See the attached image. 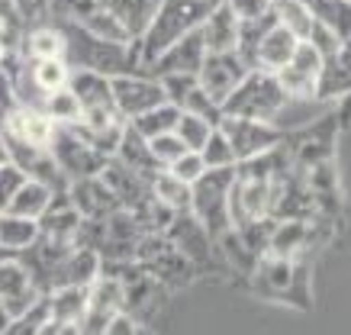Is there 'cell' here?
<instances>
[{
  "mask_svg": "<svg viewBox=\"0 0 351 335\" xmlns=\"http://www.w3.org/2000/svg\"><path fill=\"white\" fill-rule=\"evenodd\" d=\"M10 162V151H7V139H3V129H0V164Z\"/></svg>",
  "mask_w": 351,
  "mask_h": 335,
  "instance_id": "7bdbcfd3",
  "label": "cell"
},
{
  "mask_svg": "<svg viewBox=\"0 0 351 335\" xmlns=\"http://www.w3.org/2000/svg\"><path fill=\"white\" fill-rule=\"evenodd\" d=\"M239 20H258L271 10V0H226Z\"/></svg>",
  "mask_w": 351,
  "mask_h": 335,
  "instance_id": "f35d334b",
  "label": "cell"
},
{
  "mask_svg": "<svg viewBox=\"0 0 351 335\" xmlns=\"http://www.w3.org/2000/svg\"><path fill=\"white\" fill-rule=\"evenodd\" d=\"M216 126L210 123V119L197 116V113H184V110H181V116H178V126H174V132L181 136V142L187 145V149H193V151L203 149V142L210 139V132Z\"/></svg>",
  "mask_w": 351,
  "mask_h": 335,
  "instance_id": "836d02e7",
  "label": "cell"
},
{
  "mask_svg": "<svg viewBox=\"0 0 351 335\" xmlns=\"http://www.w3.org/2000/svg\"><path fill=\"white\" fill-rule=\"evenodd\" d=\"M341 126H351V94L345 97V107H341V116H339Z\"/></svg>",
  "mask_w": 351,
  "mask_h": 335,
  "instance_id": "b9f144b4",
  "label": "cell"
},
{
  "mask_svg": "<svg viewBox=\"0 0 351 335\" xmlns=\"http://www.w3.org/2000/svg\"><path fill=\"white\" fill-rule=\"evenodd\" d=\"M100 177L107 181V187L117 194L119 206H126V210H136V206L152 194V181H149V177H145V174H138V171H132L126 162H119L117 155H110V158H107V164H104Z\"/></svg>",
  "mask_w": 351,
  "mask_h": 335,
  "instance_id": "ac0fdd59",
  "label": "cell"
},
{
  "mask_svg": "<svg viewBox=\"0 0 351 335\" xmlns=\"http://www.w3.org/2000/svg\"><path fill=\"white\" fill-rule=\"evenodd\" d=\"M29 71H32L36 87L43 90L45 97H49L52 90L68 87V77H71V68H68L64 58H29Z\"/></svg>",
  "mask_w": 351,
  "mask_h": 335,
  "instance_id": "f546056e",
  "label": "cell"
},
{
  "mask_svg": "<svg viewBox=\"0 0 351 335\" xmlns=\"http://www.w3.org/2000/svg\"><path fill=\"white\" fill-rule=\"evenodd\" d=\"M49 316H52V310H49V293H43V297L32 303L29 310H23L20 316H13L10 325H7V332H16V335L36 332V335H39L45 325H49Z\"/></svg>",
  "mask_w": 351,
  "mask_h": 335,
  "instance_id": "d6a6232c",
  "label": "cell"
},
{
  "mask_svg": "<svg viewBox=\"0 0 351 335\" xmlns=\"http://www.w3.org/2000/svg\"><path fill=\"white\" fill-rule=\"evenodd\" d=\"M20 52L26 55V58H62V55H64V36H62V29H58L52 20L32 26V29H26V33H23Z\"/></svg>",
  "mask_w": 351,
  "mask_h": 335,
  "instance_id": "603a6c76",
  "label": "cell"
},
{
  "mask_svg": "<svg viewBox=\"0 0 351 335\" xmlns=\"http://www.w3.org/2000/svg\"><path fill=\"white\" fill-rule=\"evenodd\" d=\"M152 194L158 197L168 210H174V213L191 210V184L181 181L178 174H171L168 168H161V171L152 177Z\"/></svg>",
  "mask_w": 351,
  "mask_h": 335,
  "instance_id": "83f0119b",
  "label": "cell"
},
{
  "mask_svg": "<svg viewBox=\"0 0 351 335\" xmlns=\"http://www.w3.org/2000/svg\"><path fill=\"white\" fill-rule=\"evenodd\" d=\"M43 110L49 113V119H52L55 126H71V123L81 119V103H77V97L71 94V87L52 90V94L45 97Z\"/></svg>",
  "mask_w": 351,
  "mask_h": 335,
  "instance_id": "1f68e13d",
  "label": "cell"
},
{
  "mask_svg": "<svg viewBox=\"0 0 351 335\" xmlns=\"http://www.w3.org/2000/svg\"><path fill=\"white\" fill-rule=\"evenodd\" d=\"M68 200L75 203V210L84 219H104L110 216L113 210H119L117 194L107 187V181L100 174H90V177H75L68 181Z\"/></svg>",
  "mask_w": 351,
  "mask_h": 335,
  "instance_id": "9a60e30c",
  "label": "cell"
},
{
  "mask_svg": "<svg viewBox=\"0 0 351 335\" xmlns=\"http://www.w3.org/2000/svg\"><path fill=\"white\" fill-rule=\"evenodd\" d=\"M110 90H113V103H117L119 116L132 119L145 110L165 103V87L155 75L145 71H123V75H110Z\"/></svg>",
  "mask_w": 351,
  "mask_h": 335,
  "instance_id": "9c48e42d",
  "label": "cell"
},
{
  "mask_svg": "<svg viewBox=\"0 0 351 335\" xmlns=\"http://www.w3.org/2000/svg\"><path fill=\"white\" fill-rule=\"evenodd\" d=\"M213 0H158V7L152 13L145 33L136 42V62L138 71L152 65L171 42H178L184 33H191L203 23V16L210 13Z\"/></svg>",
  "mask_w": 351,
  "mask_h": 335,
  "instance_id": "6da1fadb",
  "label": "cell"
},
{
  "mask_svg": "<svg viewBox=\"0 0 351 335\" xmlns=\"http://www.w3.org/2000/svg\"><path fill=\"white\" fill-rule=\"evenodd\" d=\"M165 236H168L171 245H174V249L181 251L184 258L197 268V274L216 264V242H213V236L206 232V226L193 216L191 210L174 213L171 223L165 226Z\"/></svg>",
  "mask_w": 351,
  "mask_h": 335,
  "instance_id": "ba28073f",
  "label": "cell"
},
{
  "mask_svg": "<svg viewBox=\"0 0 351 335\" xmlns=\"http://www.w3.org/2000/svg\"><path fill=\"white\" fill-rule=\"evenodd\" d=\"M117 155L119 162H126L132 171H138V174H145V177H155V174L161 171V164H158V158L152 155V145H149V139L142 136V132H136L132 126L126 123V129H123V136H119V145H117Z\"/></svg>",
  "mask_w": 351,
  "mask_h": 335,
  "instance_id": "44dd1931",
  "label": "cell"
},
{
  "mask_svg": "<svg viewBox=\"0 0 351 335\" xmlns=\"http://www.w3.org/2000/svg\"><path fill=\"white\" fill-rule=\"evenodd\" d=\"M203 55H206V42H203V33L200 26L197 29H191V33H184L178 42H171L165 52L152 62V65H145L142 71L145 75H197L203 65Z\"/></svg>",
  "mask_w": 351,
  "mask_h": 335,
  "instance_id": "7c38bea8",
  "label": "cell"
},
{
  "mask_svg": "<svg viewBox=\"0 0 351 335\" xmlns=\"http://www.w3.org/2000/svg\"><path fill=\"white\" fill-rule=\"evenodd\" d=\"M303 3L339 39H351V0H303Z\"/></svg>",
  "mask_w": 351,
  "mask_h": 335,
  "instance_id": "4316f807",
  "label": "cell"
},
{
  "mask_svg": "<svg viewBox=\"0 0 351 335\" xmlns=\"http://www.w3.org/2000/svg\"><path fill=\"white\" fill-rule=\"evenodd\" d=\"M271 7H274V16L280 26H287L297 39H309L316 16L309 13V7L303 0H271Z\"/></svg>",
  "mask_w": 351,
  "mask_h": 335,
  "instance_id": "4dcf8cb0",
  "label": "cell"
},
{
  "mask_svg": "<svg viewBox=\"0 0 351 335\" xmlns=\"http://www.w3.org/2000/svg\"><path fill=\"white\" fill-rule=\"evenodd\" d=\"M55 197V190L43 181H32L26 177L20 184V190L10 197V203H7V213H16V216H29V219H39L45 213V206L49 200Z\"/></svg>",
  "mask_w": 351,
  "mask_h": 335,
  "instance_id": "d4e9b609",
  "label": "cell"
},
{
  "mask_svg": "<svg viewBox=\"0 0 351 335\" xmlns=\"http://www.w3.org/2000/svg\"><path fill=\"white\" fill-rule=\"evenodd\" d=\"M245 75H248V65L242 62L239 52H206L203 55L200 71H197V81H200L203 90L223 107V100L239 87V81H242Z\"/></svg>",
  "mask_w": 351,
  "mask_h": 335,
  "instance_id": "8fae6325",
  "label": "cell"
},
{
  "mask_svg": "<svg viewBox=\"0 0 351 335\" xmlns=\"http://www.w3.org/2000/svg\"><path fill=\"white\" fill-rule=\"evenodd\" d=\"M7 258H16V251H10V249H3V245H0V261H7Z\"/></svg>",
  "mask_w": 351,
  "mask_h": 335,
  "instance_id": "f6af8a7d",
  "label": "cell"
},
{
  "mask_svg": "<svg viewBox=\"0 0 351 335\" xmlns=\"http://www.w3.org/2000/svg\"><path fill=\"white\" fill-rule=\"evenodd\" d=\"M3 55H7V45H3V39H0V62H3Z\"/></svg>",
  "mask_w": 351,
  "mask_h": 335,
  "instance_id": "bcb514c9",
  "label": "cell"
},
{
  "mask_svg": "<svg viewBox=\"0 0 351 335\" xmlns=\"http://www.w3.org/2000/svg\"><path fill=\"white\" fill-rule=\"evenodd\" d=\"M319 68H322L319 49L309 42V39H303V42L297 45L293 58H290L280 71H274V75H277L280 87L287 90L290 97H316V77H319Z\"/></svg>",
  "mask_w": 351,
  "mask_h": 335,
  "instance_id": "4fadbf2b",
  "label": "cell"
},
{
  "mask_svg": "<svg viewBox=\"0 0 351 335\" xmlns=\"http://www.w3.org/2000/svg\"><path fill=\"white\" fill-rule=\"evenodd\" d=\"M200 158H203V164H206V168H232V164H235L232 145H229V139L219 132V126L210 132V139L203 142Z\"/></svg>",
  "mask_w": 351,
  "mask_h": 335,
  "instance_id": "e575fe53",
  "label": "cell"
},
{
  "mask_svg": "<svg viewBox=\"0 0 351 335\" xmlns=\"http://www.w3.org/2000/svg\"><path fill=\"white\" fill-rule=\"evenodd\" d=\"M219 132H223L229 145H232L235 162H245V158H255L261 151L274 149L277 142L284 139L287 132H280L277 126L265 123V119H248V116H232V113H223L219 116Z\"/></svg>",
  "mask_w": 351,
  "mask_h": 335,
  "instance_id": "8992f818",
  "label": "cell"
},
{
  "mask_svg": "<svg viewBox=\"0 0 351 335\" xmlns=\"http://www.w3.org/2000/svg\"><path fill=\"white\" fill-rule=\"evenodd\" d=\"M300 42H303V39H297L287 26L274 23V26L261 36V42H258V49H255V68H265V71H280V68L293 58V52H297Z\"/></svg>",
  "mask_w": 351,
  "mask_h": 335,
  "instance_id": "ffe728a7",
  "label": "cell"
},
{
  "mask_svg": "<svg viewBox=\"0 0 351 335\" xmlns=\"http://www.w3.org/2000/svg\"><path fill=\"white\" fill-rule=\"evenodd\" d=\"M178 116H181V110L165 100V103L145 110V113H138V116L126 119V123L136 132H142L145 139H152V136H161V132H174V126H178Z\"/></svg>",
  "mask_w": 351,
  "mask_h": 335,
  "instance_id": "f1b7e54d",
  "label": "cell"
},
{
  "mask_svg": "<svg viewBox=\"0 0 351 335\" xmlns=\"http://www.w3.org/2000/svg\"><path fill=\"white\" fill-rule=\"evenodd\" d=\"M7 325H10V313H7L3 303H0V332H7Z\"/></svg>",
  "mask_w": 351,
  "mask_h": 335,
  "instance_id": "ee69618b",
  "label": "cell"
},
{
  "mask_svg": "<svg viewBox=\"0 0 351 335\" xmlns=\"http://www.w3.org/2000/svg\"><path fill=\"white\" fill-rule=\"evenodd\" d=\"M168 171L171 174H178L181 181H187V184H193L197 177H200L203 171H206V164H203V158H200V151H193V149H187L181 155V158H174V162L168 164Z\"/></svg>",
  "mask_w": 351,
  "mask_h": 335,
  "instance_id": "8d00e7d4",
  "label": "cell"
},
{
  "mask_svg": "<svg viewBox=\"0 0 351 335\" xmlns=\"http://www.w3.org/2000/svg\"><path fill=\"white\" fill-rule=\"evenodd\" d=\"M232 181L235 164L232 168H206L191 184V213L206 226L213 242L232 229V223H229V187H232Z\"/></svg>",
  "mask_w": 351,
  "mask_h": 335,
  "instance_id": "3957f363",
  "label": "cell"
},
{
  "mask_svg": "<svg viewBox=\"0 0 351 335\" xmlns=\"http://www.w3.org/2000/svg\"><path fill=\"white\" fill-rule=\"evenodd\" d=\"M39 236V219L29 216H16V213H7L0 210V245L20 255L23 249H29Z\"/></svg>",
  "mask_w": 351,
  "mask_h": 335,
  "instance_id": "484cf974",
  "label": "cell"
},
{
  "mask_svg": "<svg viewBox=\"0 0 351 335\" xmlns=\"http://www.w3.org/2000/svg\"><path fill=\"white\" fill-rule=\"evenodd\" d=\"M142 271H149L158 284H165L168 290L187 287L197 277V268L184 258L181 251L171 245V238L165 232H145L136 245V258H132Z\"/></svg>",
  "mask_w": 351,
  "mask_h": 335,
  "instance_id": "277c9868",
  "label": "cell"
},
{
  "mask_svg": "<svg viewBox=\"0 0 351 335\" xmlns=\"http://www.w3.org/2000/svg\"><path fill=\"white\" fill-rule=\"evenodd\" d=\"M123 310V281L110 271H100L87 287V306L81 332H107V323Z\"/></svg>",
  "mask_w": 351,
  "mask_h": 335,
  "instance_id": "30bf717a",
  "label": "cell"
},
{
  "mask_svg": "<svg viewBox=\"0 0 351 335\" xmlns=\"http://www.w3.org/2000/svg\"><path fill=\"white\" fill-rule=\"evenodd\" d=\"M49 149H52L55 162H58V168L64 171L68 181L100 174L104 171V164H107V155H104V151H97L90 142L81 139L71 126H55Z\"/></svg>",
  "mask_w": 351,
  "mask_h": 335,
  "instance_id": "52a82bcc",
  "label": "cell"
},
{
  "mask_svg": "<svg viewBox=\"0 0 351 335\" xmlns=\"http://www.w3.org/2000/svg\"><path fill=\"white\" fill-rule=\"evenodd\" d=\"M200 33L203 42H206V52H235V45H239V16L226 0H213L210 13L200 23Z\"/></svg>",
  "mask_w": 351,
  "mask_h": 335,
  "instance_id": "d6986e66",
  "label": "cell"
},
{
  "mask_svg": "<svg viewBox=\"0 0 351 335\" xmlns=\"http://www.w3.org/2000/svg\"><path fill=\"white\" fill-rule=\"evenodd\" d=\"M351 94V39H341L339 49L322 55V68L316 77V97L341 100Z\"/></svg>",
  "mask_w": 351,
  "mask_h": 335,
  "instance_id": "e0dca14e",
  "label": "cell"
},
{
  "mask_svg": "<svg viewBox=\"0 0 351 335\" xmlns=\"http://www.w3.org/2000/svg\"><path fill=\"white\" fill-rule=\"evenodd\" d=\"M0 129H3V136H10V139L29 142V145H49L55 132V123L49 119L45 110L16 103V107H10L0 116Z\"/></svg>",
  "mask_w": 351,
  "mask_h": 335,
  "instance_id": "2e32d148",
  "label": "cell"
},
{
  "mask_svg": "<svg viewBox=\"0 0 351 335\" xmlns=\"http://www.w3.org/2000/svg\"><path fill=\"white\" fill-rule=\"evenodd\" d=\"M13 3L20 7L23 20L29 23V20H36V16H45V13H49V3H52V0H13Z\"/></svg>",
  "mask_w": 351,
  "mask_h": 335,
  "instance_id": "ab89813d",
  "label": "cell"
},
{
  "mask_svg": "<svg viewBox=\"0 0 351 335\" xmlns=\"http://www.w3.org/2000/svg\"><path fill=\"white\" fill-rule=\"evenodd\" d=\"M100 3H104V7L126 26V33L132 36V42L145 33L152 13H155V7H158V0H100Z\"/></svg>",
  "mask_w": 351,
  "mask_h": 335,
  "instance_id": "cb8c5ba5",
  "label": "cell"
},
{
  "mask_svg": "<svg viewBox=\"0 0 351 335\" xmlns=\"http://www.w3.org/2000/svg\"><path fill=\"white\" fill-rule=\"evenodd\" d=\"M26 181V174L16 168L13 162L0 164V210H7V203H10V197L20 190V184Z\"/></svg>",
  "mask_w": 351,
  "mask_h": 335,
  "instance_id": "74e56055",
  "label": "cell"
},
{
  "mask_svg": "<svg viewBox=\"0 0 351 335\" xmlns=\"http://www.w3.org/2000/svg\"><path fill=\"white\" fill-rule=\"evenodd\" d=\"M81 213L75 210V203L68 200V194H55L45 206V213L39 216V232H49V236H58V238H71L75 242V232L81 226Z\"/></svg>",
  "mask_w": 351,
  "mask_h": 335,
  "instance_id": "7402d4cb",
  "label": "cell"
},
{
  "mask_svg": "<svg viewBox=\"0 0 351 335\" xmlns=\"http://www.w3.org/2000/svg\"><path fill=\"white\" fill-rule=\"evenodd\" d=\"M10 107H16V94H13V81L10 75L0 68V116L7 113Z\"/></svg>",
  "mask_w": 351,
  "mask_h": 335,
  "instance_id": "60d3db41",
  "label": "cell"
},
{
  "mask_svg": "<svg viewBox=\"0 0 351 335\" xmlns=\"http://www.w3.org/2000/svg\"><path fill=\"white\" fill-rule=\"evenodd\" d=\"M68 87H71V94L81 103V119L77 123L97 129V126H110V123L123 119L117 103H113L110 75H100V71H90V68H71Z\"/></svg>",
  "mask_w": 351,
  "mask_h": 335,
  "instance_id": "5b68a950",
  "label": "cell"
},
{
  "mask_svg": "<svg viewBox=\"0 0 351 335\" xmlns=\"http://www.w3.org/2000/svg\"><path fill=\"white\" fill-rule=\"evenodd\" d=\"M39 297H43V290L36 287L32 274L26 271V264L20 258L0 261V303L10 313V319L20 316L23 310H29Z\"/></svg>",
  "mask_w": 351,
  "mask_h": 335,
  "instance_id": "5bb4252c",
  "label": "cell"
},
{
  "mask_svg": "<svg viewBox=\"0 0 351 335\" xmlns=\"http://www.w3.org/2000/svg\"><path fill=\"white\" fill-rule=\"evenodd\" d=\"M149 145H152V155L158 158L161 168H168L174 158H181L184 151H187V145L181 142V136H178V132H161V136H152Z\"/></svg>",
  "mask_w": 351,
  "mask_h": 335,
  "instance_id": "d590c367",
  "label": "cell"
},
{
  "mask_svg": "<svg viewBox=\"0 0 351 335\" xmlns=\"http://www.w3.org/2000/svg\"><path fill=\"white\" fill-rule=\"evenodd\" d=\"M290 94L280 87L274 71H265V68H248V75L239 81L232 94L223 100V113H232V116H248V119H265L274 126L277 110L284 107V100Z\"/></svg>",
  "mask_w": 351,
  "mask_h": 335,
  "instance_id": "7a4b0ae2",
  "label": "cell"
}]
</instances>
